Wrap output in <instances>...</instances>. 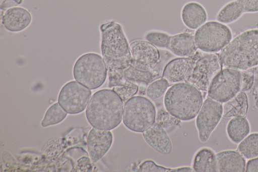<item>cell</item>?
<instances>
[{
  "mask_svg": "<svg viewBox=\"0 0 258 172\" xmlns=\"http://www.w3.org/2000/svg\"><path fill=\"white\" fill-rule=\"evenodd\" d=\"M101 50L107 74L122 71L131 65L130 43L121 25L113 21L100 26Z\"/></svg>",
  "mask_w": 258,
  "mask_h": 172,
  "instance_id": "1",
  "label": "cell"
},
{
  "mask_svg": "<svg viewBox=\"0 0 258 172\" xmlns=\"http://www.w3.org/2000/svg\"><path fill=\"white\" fill-rule=\"evenodd\" d=\"M124 102L112 89H103L95 92L86 109L90 124L101 130H111L122 121Z\"/></svg>",
  "mask_w": 258,
  "mask_h": 172,
  "instance_id": "2",
  "label": "cell"
},
{
  "mask_svg": "<svg viewBox=\"0 0 258 172\" xmlns=\"http://www.w3.org/2000/svg\"><path fill=\"white\" fill-rule=\"evenodd\" d=\"M219 56L225 68L243 71L258 65V28L247 30L236 36Z\"/></svg>",
  "mask_w": 258,
  "mask_h": 172,
  "instance_id": "3",
  "label": "cell"
},
{
  "mask_svg": "<svg viewBox=\"0 0 258 172\" xmlns=\"http://www.w3.org/2000/svg\"><path fill=\"white\" fill-rule=\"evenodd\" d=\"M204 102L201 90L185 82L172 84L164 96L165 109L181 121L194 119Z\"/></svg>",
  "mask_w": 258,
  "mask_h": 172,
  "instance_id": "4",
  "label": "cell"
},
{
  "mask_svg": "<svg viewBox=\"0 0 258 172\" xmlns=\"http://www.w3.org/2000/svg\"><path fill=\"white\" fill-rule=\"evenodd\" d=\"M156 114V107L149 98L134 96L124 103L122 122L129 130L142 133L155 123Z\"/></svg>",
  "mask_w": 258,
  "mask_h": 172,
  "instance_id": "5",
  "label": "cell"
},
{
  "mask_svg": "<svg viewBox=\"0 0 258 172\" xmlns=\"http://www.w3.org/2000/svg\"><path fill=\"white\" fill-rule=\"evenodd\" d=\"M222 69L219 55L197 50L184 82L192 85L202 92H207L212 81Z\"/></svg>",
  "mask_w": 258,
  "mask_h": 172,
  "instance_id": "6",
  "label": "cell"
},
{
  "mask_svg": "<svg viewBox=\"0 0 258 172\" xmlns=\"http://www.w3.org/2000/svg\"><path fill=\"white\" fill-rule=\"evenodd\" d=\"M107 75L103 58L95 52H88L80 56L73 67V76L76 81L90 89L101 87Z\"/></svg>",
  "mask_w": 258,
  "mask_h": 172,
  "instance_id": "7",
  "label": "cell"
},
{
  "mask_svg": "<svg viewBox=\"0 0 258 172\" xmlns=\"http://www.w3.org/2000/svg\"><path fill=\"white\" fill-rule=\"evenodd\" d=\"M194 35L197 48L208 53L221 51L232 38L230 28L216 21L205 22L196 30Z\"/></svg>",
  "mask_w": 258,
  "mask_h": 172,
  "instance_id": "8",
  "label": "cell"
},
{
  "mask_svg": "<svg viewBox=\"0 0 258 172\" xmlns=\"http://www.w3.org/2000/svg\"><path fill=\"white\" fill-rule=\"evenodd\" d=\"M240 89V71L225 68L212 81L207 91L208 97L223 103L234 97Z\"/></svg>",
  "mask_w": 258,
  "mask_h": 172,
  "instance_id": "9",
  "label": "cell"
},
{
  "mask_svg": "<svg viewBox=\"0 0 258 172\" xmlns=\"http://www.w3.org/2000/svg\"><path fill=\"white\" fill-rule=\"evenodd\" d=\"M91 94L90 89L77 81H71L61 88L58 102L68 113L78 114L86 109Z\"/></svg>",
  "mask_w": 258,
  "mask_h": 172,
  "instance_id": "10",
  "label": "cell"
},
{
  "mask_svg": "<svg viewBox=\"0 0 258 172\" xmlns=\"http://www.w3.org/2000/svg\"><path fill=\"white\" fill-rule=\"evenodd\" d=\"M223 117V104L209 97L204 101L196 117L199 139L207 142Z\"/></svg>",
  "mask_w": 258,
  "mask_h": 172,
  "instance_id": "11",
  "label": "cell"
},
{
  "mask_svg": "<svg viewBox=\"0 0 258 172\" xmlns=\"http://www.w3.org/2000/svg\"><path fill=\"white\" fill-rule=\"evenodd\" d=\"M131 65L144 71L155 69L160 61V53L157 47L146 40L134 39L130 43Z\"/></svg>",
  "mask_w": 258,
  "mask_h": 172,
  "instance_id": "12",
  "label": "cell"
},
{
  "mask_svg": "<svg viewBox=\"0 0 258 172\" xmlns=\"http://www.w3.org/2000/svg\"><path fill=\"white\" fill-rule=\"evenodd\" d=\"M113 136L110 130L93 127L87 138V146L91 161L95 163L102 158L111 148Z\"/></svg>",
  "mask_w": 258,
  "mask_h": 172,
  "instance_id": "13",
  "label": "cell"
},
{
  "mask_svg": "<svg viewBox=\"0 0 258 172\" xmlns=\"http://www.w3.org/2000/svg\"><path fill=\"white\" fill-rule=\"evenodd\" d=\"M258 12V0H233L223 6L216 16V20L229 24L238 20L244 13Z\"/></svg>",
  "mask_w": 258,
  "mask_h": 172,
  "instance_id": "14",
  "label": "cell"
},
{
  "mask_svg": "<svg viewBox=\"0 0 258 172\" xmlns=\"http://www.w3.org/2000/svg\"><path fill=\"white\" fill-rule=\"evenodd\" d=\"M143 137L152 148L163 155L169 154L172 150V144L166 131L155 123L142 133Z\"/></svg>",
  "mask_w": 258,
  "mask_h": 172,
  "instance_id": "15",
  "label": "cell"
},
{
  "mask_svg": "<svg viewBox=\"0 0 258 172\" xmlns=\"http://www.w3.org/2000/svg\"><path fill=\"white\" fill-rule=\"evenodd\" d=\"M196 51L187 57H180L169 61L162 71V78L166 79L170 84L184 82L185 75L194 62Z\"/></svg>",
  "mask_w": 258,
  "mask_h": 172,
  "instance_id": "16",
  "label": "cell"
},
{
  "mask_svg": "<svg viewBox=\"0 0 258 172\" xmlns=\"http://www.w3.org/2000/svg\"><path fill=\"white\" fill-rule=\"evenodd\" d=\"M2 21L7 30L17 32L24 30L30 24L32 16L26 9L15 7L9 9L5 12Z\"/></svg>",
  "mask_w": 258,
  "mask_h": 172,
  "instance_id": "17",
  "label": "cell"
},
{
  "mask_svg": "<svg viewBox=\"0 0 258 172\" xmlns=\"http://www.w3.org/2000/svg\"><path fill=\"white\" fill-rule=\"evenodd\" d=\"M180 16L183 24L191 30L197 29L206 22L208 19L204 7L195 1L187 2L183 6Z\"/></svg>",
  "mask_w": 258,
  "mask_h": 172,
  "instance_id": "18",
  "label": "cell"
},
{
  "mask_svg": "<svg viewBox=\"0 0 258 172\" xmlns=\"http://www.w3.org/2000/svg\"><path fill=\"white\" fill-rule=\"evenodd\" d=\"M218 171H245V158L237 150H225L216 153Z\"/></svg>",
  "mask_w": 258,
  "mask_h": 172,
  "instance_id": "19",
  "label": "cell"
},
{
  "mask_svg": "<svg viewBox=\"0 0 258 172\" xmlns=\"http://www.w3.org/2000/svg\"><path fill=\"white\" fill-rule=\"evenodd\" d=\"M167 49L179 57H187L198 50L194 35L188 32H182L170 35Z\"/></svg>",
  "mask_w": 258,
  "mask_h": 172,
  "instance_id": "20",
  "label": "cell"
},
{
  "mask_svg": "<svg viewBox=\"0 0 258 172\" xmlns=\"http://www.w3.org/2000/svg\"><path fill=\"white\" fill-rule=\"evenodd\" d=\"M195 172H218L216 153L209 147H202L195 154L192 164Z\"/></svg>",
  "mask_w": 258,
  "mask_h": 172,
  "instance_id": "21",
  "label": "cell"
},
{
  "mask_svg": "<svg viewBox=\"0 0 258 172\" xmlns=\"http://www.w3.org/2000/svg\"><path fill=\"white\" fill-rule=\"evenodd\" d=\"M123 78L127 81L144 86H148L153 81L162 77L161 69L156 67L150 71L138 69L132 65L121 72Z\"/></svg>",
  "mask_w": 258,
  "mask_h": 172,
  "instance_id": "22",
  "label": "cell"
},
{
  "mask_svg": "<svg viewBox=\"0 0 258 172\" xmlns=\"http://www.w3.org/2000/svg\"><path fill=\"white\" fill-rule=\"evenodd\" d=\"M222 104L223 117L224 118L245 116L248 111V98L243 91H239L232 99Z\"/></svg>",
  "mask_w": 258,
  "mask_h": 172,
  "instance_id": "23",
  "label": "cell"
},
{
  "mask_svg": "<svg viewBox=\"0 0 258 172\" xmlns=\"http://www.w3.org/2000/svg\"><path fill=\"white\" fill-rule=\"evenodd\" d=\"M226 131L230 141L238 144L249 134L250 124L245 116L233 117L228 122Z\"/></svg>",
  "mask_w": 258,
  "mask_h": 172,
  "instance_id": "24",
  "label": "cell"
},
{
  "mask_svg": "<svg viewBox=\"0 0 258 172\" xmlns=\"http://www.w3.org/2000/svg\"><path fill=\"white\" fill-rule=\"evenodd\" d=\"M237 150L246 159L258 157V132L248 134L239 143Z\"/></svg>",
  "mask_w": 258,
  "mask_h": 172,
  "instance_id": "25",
  "label": "cell"
},
{
  "mask_svg": "<svg viewBox=\"0 0 258 172\" xmlns=\"http://www.w3.org/2000/svg\"><path fill=\"white\" fill-rule=\"evenodd\" d=\"M67 112L58 102L51 105L46 110L41 125L43 127L61 122L67 117Z\"/></svg>",
  "mask_w": 258,
  "mask_h": 172,
  "instance_id": "26",
  "label": "cell"
},
{
  "mask_svg": "<svg viewBox=\"0 0 258 172\" xmlns=\"http://www.w3.org/2000/svg\"><path fill=\"white\" fill-rule=\"evenodd\" d=\"M140 172H192V167L182 166L176 168L165 167L157 164L152 160H146L142 162L137 170Z\"/></svg>",
  "mask_w": 258,
  "mask_h": 172,
  "instance_id": "27",
  "label": "cell"
},
{
  "mask_svg": "<svg viewBox=\"0 0 258 172\" xmlns=\"http://www.w3.org/2000/svg\"><path fill=\"white\" fill-rule=\"evenodd\" d=\"M170 83L166 79L161 77L148 85L146 89V94L151 99H158L165 93Z\"/></svg>",
  "mask_w": 258,
  "mask_h": 172,
  "instance_id": "28",
  "label": "cell"
},
{
  "mask_svg": "<svg viewBox=\"0 0 258 172\" xmlns=\"http://www.w3.org/2000/svg\"><path fill=\"white\" fill-rule=\"evenodd\" d=\"M181 121L173 116L166 110L161 109L157 112L155 122L160 125L167 132L174 129Z\"/></svg>",
  "mask_w": 258,
  "mask_h": 172,
  "instance_id": "29",
  "label": "cell"
},
{
  "mask_svg": "<svg viewBox=\"0 0 258 172\" xmlns=\"http://www.w3.org/2000/svg\"><path fill=\"white\" fill-rule=\"evenodd\" d=\"M170 35L161 31L148 32L145 39L158 48L167 49Z\"/></svg>",
  "mask_w": 258,
  "mask_h": 172,
  "instance_id": "30",
  "label": "cell"
},
{
  "mask_svg": "<svg viewBox=\"0 0 258 172\" xmlns=\"http://www.w3.org/2000/svg\"><path fill=\"white\" fill-rule=\"evenodd\" d=\"M139 88L138 84L127 81L124 84L114 87L112 89L118 94L124 103L137 94Z\"/></svg>",
  "mask_w": 258,
  "mask_h": 172,
  "instance_id": "31",
  "label": "cell"
},
{
  "mask_svg": "<svg viewBox=\"0 0 258 172\" xmlns=\"http://www.w3.org/2000/svg\"><path fill=\"white\" fill-rule=\"evenodd\" d=\"M241 89L240 91L245 92L251 89L254 82V77L251 68L240 71Z\"/></svg>",
  "mask_w": 258,
  "mask_h": 172,
  "instance_id": "32",
  "label": "cell"
},
{
  "mask_svg": "<svg viewBox=\"0 0 258 172\" xmlns=\"http://www.w3.org/2000/svg\"><path fill=\"white\" fill-rule=\"evenodd\" d=\"M245 171L258 172V157L249 159L246 163Z\"/></svg>",
  "mask_w": 258,
  "mask_h": 172,
  "instance_id": "33",
  "label": "cell"
},
{
  "mask_svg": "<svg viewBox=\"0 0 258 172\" xmlns=\"http://www.w3.org/2000/svg\"><path fill=\"white\" fill-rule=\"evenodd\" d=\"M251 94L253 99L254 108L258 110V80L254 82L251 88Z\"/></svg>",
  "mask_w": 258,
  "mask_h": 172,
  "instance_id": "34",
  "label": "cell"
},
{
  "mask_svg": "<svg viewBox=\"0 0 258 172\" xmlns=\"http://www.w3.org/2000/svg\"><path fill=\"white\" fill-rule=\"evenodd\" d=\"M254 81L258 80V65L251 68Z\"/></svg>",
  "mask_w": 258,
  "mask_h": 172,
  "instance_id": "35",
  "label": "cell"
}]
</instances>
